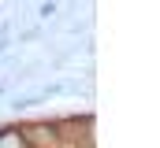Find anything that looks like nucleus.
<instances>
[{"label": "nucleus", "instance_id": "1", "mask_svg": "<svg viewBox=\"0 0 160 148\" xmlns=\"http://www.w3.org/2000/svg\"><path fill=\"white\" fill-rule=\"evenodd\" d=\"M0 148H30L26 137L19 133V126H4L0 130Z\"/></svg>", "mask_w": 160, "mask_h": 148}, {"label": "nucleus", "instance_id": "2", "mask_svg": "<svg viewBox=\"0 0 160 148\" xmlns=\"http://www.w3.org/2000/svg\"><path fill=\"white\" fill-rule=\"evenodd\" d=\"M56 7H60V4H56V0H48V4H41V7H38V15H41V19H52V15H56Z\"/></svg>", "mask_w": 160, "mask_h": 148}]
</instances>
